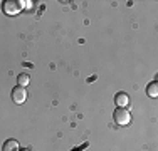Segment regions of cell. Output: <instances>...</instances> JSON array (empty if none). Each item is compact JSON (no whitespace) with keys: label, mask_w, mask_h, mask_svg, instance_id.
<instances>
[{"label":"cell","mask_w":158,"mask_h":151,"mask_svg":"<svg viewBox=\"0 0 158 151\" xmlns=\"http://www.w3.org/2000/svg\"><path fill=\"white\" fill-rule=\"evenodd\" d=\"M113 119H114V123L119 124V126H126L131 121V114L126 108H116V111L113 112Z\"/></svg>","instance_id":"1"},{"label":"cell","mask_w":158,"mask_h":151,"mask_svg":"<svg viewBox=\"0 0 158 151\" xmlns=\"http://www.w3.org/2000/svg\"><path fill=\"white\" fill-rule=\"evenodd\" d=\"M25 99H27V91L22 86H17V88L12 89V101L15 104H24Z\"/></svg>","instance_id":"3"},{"label":"cell","mask_w":158,"mask_h":151,"mask_svg":"<svg viewBox=\"0 0 158 151\" xmlns=\"http://www.w3.org/2000/svg\"><path fill=\"white\" fill-rule=\"evenodd\" d=\"M146 92H148V96L150 97H156L158 96V82L156 81H153L152 84L146 88Z\"/></svg>","instance_id":"6"},{"label":"cell","mask_w":158,"mask_h":151,"mask_svg":"<svg viewBox=\"0 0 158 151\" xmlns=\"http://www.w3.org/2000/svg\"><path fill=\"white\" fill-rule=\"evenodd\" d=\"M19 151H31V149H29V148H24V149H19Z\"/></svg>","instance_id":"8"},{"label":"cell","mask_w":158,"mask_h":151,"mask_svg":"<svg viewBox=\"0 0 158 151\" xmlns=\"http://www.w3.org/2000/svg\"><path fill=\"white\" fill-rule=\"evenodd\" d=\"M114 101H116V104H118V108H125V106L130 103V97H128L126 92H118L114 97Z\"/></svg>","instance_id":"5"},{"label":"cell","mask_w":158,"mask_h":151,"mask_svg":"<svg viewBox=\"0 0 158 151\" xmlns=\"http://www.w3.org/2000/svg\"><path fill=\"white\" fill-rule=\"evenodd\" d=\"M31 82V79H29V76L25 74V72H22V74H19L17 76V84L19 86H22V88H25V86Z\"/></svg>","instance_id":"7"},{"label":"cell","mask_w":158,"mask_h":151,"mask_svg":"<svg viewBox=\"0 0 158 151\" xmlns=\"http://www.w3.org/2000/svg\"><path fill=\"white\" fill-rule=\"evenodd\" d=\"M22 7H24V2H20V0H15V2L7 0V2H3V12L9 14V15H14V14L20 12Z\"/></svg>","instance_id":"2"},{"label":"cell","mask_w":158,"mask_h":151,"mask_svg":"<svg viewBox=\"0 0 158 151\" xmlns=\"http://www.w3.org/2000/svg\"><path fill=\"white\" fill-rule=\"evenodd\" d=\"M20 148H19V143H17V139H14V138H9V139H5V143H3V146H2V151H19Z\"/></svg>","instance_id":"4"}]
</instances>
